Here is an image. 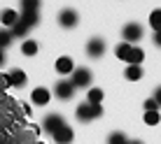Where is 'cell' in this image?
Masks as SVG:
<instances>
[{
  "instance_id": "cell-10",
  "label": "cell",
  "mask_w": 161,
  "mask_h": 144,
  "mask_svg": "<svg viewBox=\"0 0 161 144\" xmlns=\"http://www.w3.org/2000/svg\"><path fill=\"white\" fill-rule=\"evenodd\" d=\"M7 84L12 88H21L26 84V72L24 70H9L7 72Z\"/></svg>"
},
{
  "instance_id": "cell-8",
  "label": "cell",
  "mask_w": 161,
  "mask_h": 144,
  "mask_svg": "<svg viewBox=\"0 0 161 144\" xmlns=\"http://www.w3.org/2000/svg\"><path fill=\"white\" fill-rule=\"evenodd\" d=\"M52 135H54V142H56V144H70L73 137H75V132H73L70 126H61V128L56 132H52Z\"/></svg>"
},
{
  "instance_id": "cell-18",
  "label": "cell",
  "mask_w": 161,
  "mask_h": 144,
  "mask_svg": "<svg viewBox=\"0 0 161 144\" xmlns=\"http://www.w3.org/2000/svg\"><path fill=\"white\" fill-rule=\"evenodd\" d=\"M103 100V91L101 88H89V95H86V102H93V105H101Z\"/></svg>"
},
{
  "instance_id": "cell-12",
  "label": "cell",
  "mask_w": 161,
  "mask_h": 144,
  "mask_svg": "<svg viewBox=\"0 0 161 144\" xmlns=\"http://www.w3.org/2000/svg\"><path fill=\"white\" fill-rule=\"evenodd\" d=\"M73 70H75V63H73L70 56H61L56 60V72L58 75H73Z\"/></svg>"
},
{
  "instance_id": "cell-17",
  "label": "cell",
  "mask_w": 161,
  "mask_h": 144,
  "mask_svg": "<svg viewBox=\"0 0 161 144\" xmlns=\"http://www.w3.org/2000/svg\"><path fill=\"white\" fill-rule=\"evenodd\" d=\"M114 54H117V58L126 60V58H129V54H131V44H129V42H121V44H117Z\"/></svg>"
},
{
  "instance_id": "cell-16",
  "label": "cell",
  "mask_w": 161,
  "mask_h": 144,
  "mask_svg": "<svg viewBox=\"0 0 161 144\" xmlns=\"http://www.w3.org/2000/svg\"><path fill=\"white\" fill-rule=\"evenodd\" d=\"M21 51H24L26 56H35L37 54V42L35 40H26L24 44H21Z\"/></svg>"
},
{
  "instance_id": "cell-20",
  "label": "cell",
  "mask_w": 161,
  "mask_h": 144,
  "mask_svg": "<svg viewBox=\"0 0 161 144\" xmlns=\"http://www.w3.org/2000/svg\"><path fill=\"white\" fill-rule=\"evenodd\" d=\"M149 26H152L154 30H161V9H154V12L149 14Z\"/></svg>"
},
{
  "instance_id": "cell-11",
  "label": "cell",
  "mask_w": 161,
  "mask_h": 144,
  "mask_svg": "<svg viewBox=\"0 0 161 144\" xmlns=\"http://www.w3.org/2000/svg\"><path fill=\"white\" fill-rule=\"evenodd\" d=\"M61 126H65V121H63L61 114H49L47 119H44V130H49V132H56Z\"/></svg>"
},
{
  "instance_id": "cell-25",
  "label": "cell",
  "mask_w": 161,
  "mask_h": 144,
  "mask_svg": "<svg viewBox=\"0 0 161 144\" xmlns=\"http://www.w3.org/2000/svg\"><path fill=\"white\" fill-rule=\"evenodd\" d=\"M154 44L161 47V30H154Z\"/></svg>"
},
{
  "instance_id": "cell-1",
  "label": "cell",
  "mask_w": 161,
  "mask_h": 144,
  "mask_svg": "<svg viewBox=\"0 0 161 144\" xmlns=\"http://www.w3.org/2000/svg\"><path fill=\"white\" fill-rule=\"evenodd\" d=\"M37 21H40L37 12H21L19 14V21L9 28V30H12V37H24L31 28H35V26H37Z\"/></svg>"
},
{
  "instance_id": "cell-27",
  "label": "cell",
  "mask_w": 161,
  "mask_h": 144,
  "mask_svg": "<svg viewBox=\"0 0 161 144\" xmlns=\"http://www.w3.org/2000/svg\"><path fill=\"white\" fill-rule=\"evenodd\" d=\"M126 144H142L140 140H133V142H126Z\"/></svg>"
},
{
  "instance_id": "cell-4",
  "label": "cell",
  "mask_w": 161,
  "mask_h": 144,
  "mask_svg": "<svg viewBox=\"0 0 161 144\" xmlns=\"http://www.w3.org/2000/svg\"><path fill=\"white\" fill-rule=\"evenodd\" d=\"M121 35H124V42H129V44L138 42V40H142V26L140 23H126Z\"/></svg>"
},
{
  "instance_id": "cell-6",
  "label": "cell",
  "mask_w": 161,
  "mask_h": 144,
  "mask_svg": "<svg viewBox=\"0 0 161 144\" xmlns=\"http://www.w3.org/2000/svg\"><path fill=\"white\" fill-rule=\"evenodd\" d=\"M77 21H80V16H77L75 9H61L58 12V23L63 26V28H75Z\"/></svg>"
},
{
  "instance_id": "cell-3",
  "label": "cell",
  "mask_w": 161,
  "mask_h": 144,
  "mask_svg": "<svg viewBox=\"0 0 161 144\" xmlns=\"http://www.w3.org/2000/svg\"><path fill=\"white\" fill-rule=\"evenodd\" d=\"M70 81H73L75 88H86L89 84H91V72H89L86 68H75L73 75H70Z\"/></svg>"
},
{
  "instance_id": "cell-13",
  "label": "cell",
  "mask_w": 161,
  "mask_h": 144,
  "mask_svg": "<svg viewBox=\"0 0 161 144\" xmlns=\"http://www.w3.org/2000/svg\"><path fill=\"white\" fill-rule=\"evenodd\" d=\"M0 21H3V26L12 28L16 21H19V14H16L14 9H3V12H0Z\"/></svg>"
},
{
  "instance_id": "cell-14",
  "label": "cell",
  "mask_w": 161,
  "mask_h": 144,
  "mask_svg": "<svg viewBox=\"0 0 161 144\" xmlns=\"http://www.w3.org/2000/svg\"><path fill=\"white\" fill-rule=\"evenodd\" d=\"M142 58H145V51L138 49V47H131V54H129V58H126V63L129 65H140Z\"/></svg>"
},
{
  "instance_id": "cell-2",
  "label": "cell",
  "mask_w": 161,
  "mask_h": 144,
  "mask_svg": "<svg viewBox=\"0 0 161 144\" xmlns=\"http://www.w3.org/2000/svg\"><path fill=\"white\" fill-rule=\"evenodd\" d=\"M77 119L80 121H93V119H98V116L103 114V107L101 105H93V102H82V105H77Z\"/></svg>"
},
{
  "instance_id": "cell-23",
  "label": "cell",
  "mask_w": 161,
  "mask_h": 144,
  "mask_svg": "<svg viewBox=\"0 0 161 144\" xmlns=\"http://www.w3.org/2000/svg\"><path fill=\"white\" fill-rule=\"evenodd\" d=\"M142 107H145V112H154V109H159V105H157V100H154V98H149V100H145V105H142Z\"/></svg>"
},
{
  "instance_id": "cell-21",
  "label": "cell",
  "mask_w": 161,
  "mask_h": 144,
  "mask_svg": "<svg viewBox=\"0 0 161 144\" xmlns=\"http://www.w3.org/2000/svg\"><path fill=\"white\" fill-rule=\"evenodd\" d=\"M159 121H161L159 109H154V112H145V123H147V126H157Z\"/></svg>"
},
{
  "instance_id": "cell-19",
  "label": "cell",
  "mask_w": 161,
  "mask_h": 144,
  "mask_svg": "<svg viewBox=\"0 0 161 144\" xmlns=\"http://www.w3.org/2000/svg\"><path fill=\"white\" fill-rule=\"evenodd\" d=\"M40 0H21V12H37Z\"/></svg>"
},
{
  "instance_id": "cell-22",
  "label": "cell",
  "mask_w": 161,
  "mask_h": 144,
  "mask_svg": "<svg viewBox=\"0 0 161 144\" xmlns=\"http://www.w3.org/2000/svg\"><path fill=\"white\" fill-rule=\"evenodd\" d=\"M129 140H126L124 132H112V135L108 137V144H126Z\"/></svg>"
},
{
  "instance_id": "cell-26",
  "label": "cell",
  "mask_w": 161,
  "mask_h": 144,
  "mask_svg": "<svg viewBox=\"0 0 161 144\" xmlns=\"http://www.w3.org/2000/svg\"><path fill=\"white\" fill-rule=\"evenodd\" d=\"M154 100H157V105L161 107V86L157 88V91H154Z\"/></svg>"
},
{
  "instance_id": "cell-24",
  "label": "cell",
  "mask_w": 161,
  "mask_h": 144,
  "mask_svg": "<svg viewBox=\"0 0 161 144\" xmlns=\"http://www.w3.org/2000/svg\"><path fill=\"white\" fill-rule=\"evenodd\" d=\"M9 42H12V33H0V47H5Z\"/></svg>"
},
{
  "instance_id": "cell-5",
  "label": "cell",
  "mask_w": 161,
  "mask_h": 144,
  "mask_svg": "<svg viewBox=\"0 0 161 144\" xmlns=\"http://www.w3.org/2000/svg\"><path fill=\"white\" fill-rule=\"evenodd\" d=\"M54 93L61 98V100H70V98L75 95V86L70 79H61L56 86H54Z\"/></svg>"
},
{
  "instance_id": "cell-15",
  "label": "cell",
  "mask_w": 161,
  "mask_h": 144,
  "mask_svg": "<svg viewBox=\"0 0 161 144\" xmlns=\"http://www.w3.org/2000/svg\"><path fill=\"white\" fill-rule=\"evenodd\" d=\"M124 77L129 81H138L142 77V68L140 65H129V68H126V72H124Z\"/></svg>"
},
{
  "instance_id": "cell-9",
  "label": "cell",
  "mask_w": 161,
  "mask_h": 144,
  "mask_svg": "<svg viewBox=\"0 0 161 144\" xmlns=\"http://www.w3.org/2000/svg\"><path fill=\"white\" fill-rule=\"evenodd\" d=\"M49 98H52V93H49V88H44V86L33 88V93H31L33 105H47V102H49Z\"/></svg>"
},
{
  "instance_id": "cell-7",
  "label": "cell",
  "mask_w": 161,
  "mask_h": 144,
  "mask_svg": "<svg viewBox=\"0 0 161 144\" xmlns=\"http://www.w3.org/2000/svg\"><path fill=\"white\" fill-rule=\"evenodd\" d=\"M105 51V40H101V37H93V40H89L86 44V54L91 58H101Z\"/></svg>"
}]
</instances>
